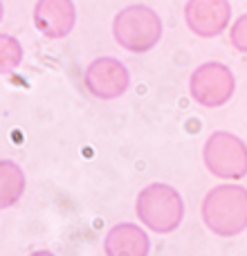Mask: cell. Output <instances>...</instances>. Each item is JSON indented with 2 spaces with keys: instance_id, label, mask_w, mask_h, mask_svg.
I'll use <instances>...</instances> for the list:
<instances>
[{
  "instance_id": "obj_1",
  "label": "cell",
  "mask_w": 247,
  "mask_h": 256,
  "mask_svg": "<svg viewBox=\"0 0 247 256\" xmlns=\"http://www.w3.org/2000/svg\"><path fill=\"white\" fill-rule=\"evenodd\" d=\"M202 222L220 238H236L247 227V189L236 182L218 184L207 191L200 204Z\"/></svg>"
},
{
  "instance_id": "obj_2",
  "label": "cell",
  "mask_w": 247,
  "mask_h": 256,
  "mask_svg": "<svg viewBox=\"0 0 247 256\" xmlns=\"http://www.w3.org/2000/svg\"><path fill=\"white\" fill-rule=\"evenodd\" d=\"M135 214L146 232L166 236L184 220V200L176 186L166 182H150L137 194Z\"/></svg>"
},
{
  "instance_id": "obj_3",
  "label": "cell",
  "mask_w": 247,
  "mask_h": 256,
  "mask_svg": "<svg viewBox=\"0 0 247 256\" xmlns=\"http://www.w3.org/2000/svg\"><path fill=\"white\" fill-rule=\"evenodd\" d=\"M164 22L148 4H128L112 18V38L130 54H146L162 40Z\"/></svg>"
},
{
  "instance_id": "obj_4",
  "label": "cell",
  "mask_w": 247,
  "mask_h": 256,
  "mask_svg": "<svg viewBox=\"0 0 247 256\" xmlns=\"http://www.w3.org/2000/svg\"><path fill=\"white\" fill-rule=\"evenodd\" d=\"M202 162L207 171L218 180L238 182L247 173V146L245 140L230 130H216L202 146Z\"/></svg>"
},
{
  "instance_id": "obj_5",
  "label": "cell",
  "mask_w": 247,
  "mask_h": 256,
  "mask_svg": "<svg viewBox=\"0 0 247 256\" xmlns=\"http://www.w3.org/2000/svg\"><path fill=\"white\" fill-rule=\"evenodd\" d=\"M236 76L225 63H200L189 76V94L200 108H220L234 97Z\"/></svg>"
},
{
  "instance_id": "obj_6",
  "label": "cell",
  "mask_w": 247,
  "mask_h": 256,
  "mask_svg": "<svg viewBox=\"0 0 247 256\" xmlns=\"http://www.w3.org/2000/svg\"><path fill=\"white\" fill-rule=\"evenodd\" d=\"M84 86L94 99L112 102L130 88V70L115 56H99L88 63L84 72Z\"/></svg>"
},
{
  "instance_id": "obj_7",
  "label": "cell",
  "mask_w": 247,
  "mask_h": 256,
  "mask_svg": "<svg viewBox=\"0 0 247 256\" xmlns=\"http://www.w3.org/2000/svg\"><path fill=\"white\" fill-rule=\"evenodd\" d=\"M184 22L200 38H218L232 22L230 0H186Z\"/></svg>"
},
{
  "instance_id": "obj_8",
  "label": "cell",
  "mask_w": 247,
  "mask_h": 256,
  "mask_svg": "<svg viewBox=\"0 0 247 256\" xmlns=\"http://www.w3.org/2000/svg\"><path fill=\"white\" fill-rule=\"evenodd\" d=\"M32 20L48 40L68 38L76 25V4L74 0H36Z\"/></svg>"
},
{
  "instance_id": "obj_9",
  "label": "cell",
  "mask_w": 247,
  "mask_h": 256,
  "mask_svg": "<svg viewBox=\"0 0 247 256\" xmlns=\"http://www.w3.org/2000/svg\"><path fill=\"white\" fill-rule=\"evenodd\" d=\"M104 254L106 256H148L150 236L144 227L135 222H117L108 230L104 238Z\"/></svg>"
},
{
  "instance_id": "obj_10",
  "label": "cell",
  "mask_w": 247,
  "mask_h": 256,
  "mask_svg": "<svg viewBox=\"0 0 247 256\" xmlns=\"http://www.w3.org/2000/svg\"><path fill=\"white\" fill-rule=\"evenodd\" d=\"M25 171L14 160H0V212L12 209L25 194Z\"/></svg>"
},
{
  "instance_id": "obj_11",
  "label": "cell",
  "mask_w": 247,
  "mask_h": 256,
  "mask_svg": "<svg viewBox=\"0 0 247 256\" xmlns=\"http://www.w3.org/2000/svg\"><path fill=\"white\" fill-rule=\"evenodd\" d=\"M22 45L16 36L12 34H0V76L12 74L18 66L22 63Z\"/></svg>"
},
{
  "instance_id": "obj_12",
  "label": "cell",
  "mask_w": 247,
  "mask_h": 256,
  "mask_svg": "<svg viewBox=\"0 0 247 256\" xmlns=\"http://www.w3.org/2000/svg\"><path fill=\"white\" fill-rule=\"evenodd\" d=\"M230 43L236 52H247V16H238L230 30Z\"/></svg>"
},
{
  "instance_id": "obj_13",
  "label": "cell",
  "mask_w": 247,
  "mask_h": 256,
  "mask_svg": "<svg viewBox=\"0 0 247 256\" xmlns=\"http://www.w3.org/2000/svg\"><path fill=\"white\" fill-rule=\"evenodd\" d=\"M27 256H56L54 252H50V250H36V252L27 254Z\"/></svg>"
},
{
  "instance_id": "obj_14",
  "label": "cell",
  "mask_w": 247,
  "mask_h": 256,
  "mask_svg": "<svg viewBox=\"0 0 247 256\" xmlns=\"http://www.w3.org/2000/svg\"><path fill=\"white\" fill-rule=\"evenodd\" d=\"M2 16H4V7H2V0H0V22H2Z\"/></svg>"
}]
</instances>
